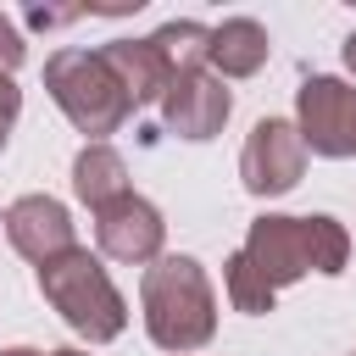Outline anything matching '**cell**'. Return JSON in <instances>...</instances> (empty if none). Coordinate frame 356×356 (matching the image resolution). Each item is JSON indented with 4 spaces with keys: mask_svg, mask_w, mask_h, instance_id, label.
I'll list each match as a JSON object with an SVG mask.
<instances>
[{
    "mask_svg": "<svg viewBox=\"0 0 356 356\" xmlns=\"http://www.w3.org/2000/svg\"><path fill=\"white\" fill-rule=\"evenodd\" d=\"M245 261L278 289L306 273H345L350 234L334 217H256L245 234Z\"/></svg>",
    "mask_w": 356,
    "mask_h": 356,
    "instance_id": "1",
    "label": "cell"
},
{
    "mask_svg": "<svg viewBox=\"0 0 356 356\" xmlns=\"http://www.w3.org/2000/svg\"><path fill=\"white\" fill-rule=\"evenodd\" d=\"M145 328L161 350H200L217 334V295L195 256H161L145 284Z\"/></svg>",
    "mask_w": 356,
    "mask_h": 356,
    "instance_id": "2",
    "label": "cell"
},
{
    "mask_svg": "<svg viewBox=\"0 0 356 356\" xmlns=\"http://www.w3.org/2000/svg\"><path fill=\"white\" fill-rule=\"evenodd\" d=\"M44 89L67 111V122L78 134H89V145H106V134H117L128 122V111H134L122 78L111 72V61L100 50H78V44L56 50L44 61Z\"/></svg>",
    "mask_w": 356,
    "mask_h": 356,
    "instance_id": "3",
    "label": "cell"
},
{
    "mask_svg": "<svg viewBox=\"0 0 356 356\" xmlns=\"http://www.w3.org/2000/svg\"><path fill=\"white\" fill-rule=\"evenodd\" d=\"M39 295L67 317L72 334H83L89 345H106L128 328V306L117 295V284L106 278L100 256H89L83 245H72L67 256L39 267Z\"/></svg>",
    "mask_w": 356,
    "mask_h": 356,
    "instance_id": "4",
    "label": "cell"
},
{
    "mask_svg": "<svg viewBox=\"0 0 356 356\" xmlns=\"http://www.w3.org/2000/svg\"><path fill=\"white\" fill-rule=\"evenodd\" d=\"M295 134L312 156H356V89L345 78L312 72L295 95Z\"/></svg>",
    "mask_w": 356,
    "mask_h": 356,
    "instance_id": "5",
    "label": "cell"
},
{
    "mask_svg": "<svg viewBox=\"0 0 356 356\" xmlns=\"http://www.w3.org/2000/svg\"><path fill=\"white\" fill-rule=\"evenodd\" d=\"M300 172H306V145H300L295 122L261 117V122L250 128L245 150H239V178H245V189L261 195V200H273V195H289V189L300 184Z\"/></svg>",
    "mask_w": 356,
    "mask_h": 356,
    "instance_id": "6",
    "label": "cell"
},
{
    "mask_svg": "<svg viewBox=\"0 0 356 356\" xmlns=\"http://www.w3.org/2000/svg\"><path fill=\"white\" fill-rule=\"evenodd\" d=\"M228 111H234V95H228V83H222L217 72H206V67L178 72V78L167 83V95H161V122H167V134H178V139H211V134L228 122Z\"/></svg>",
    "mask_w": 356,
    "mask_h": 356,
    "instance_id": "7",
    "label": "cell"
},
{
    "mask_svg": "<svg viewBox=\"0 0 356 356\" xmlns=\"http://www.w3.org/2000/svg\"><path fill=\"white\" fill-rule=\"evenodd\" d=\"M95 239L111 261H156L161 239H167V222L145 195L128 189V195H117L111 206L95 211Z\"/></svg>",
    "mask_w": 356,
    "mask_h": 356,
    "instance_id": "8",
    "label": "cell"
},
{
    "mask_svg": "<svg viewBox=\"0 0 356 356\" xmlns=\"http://www.w3.org/2000/svg\"><path fill=\"white\" fill-rule=\"evenodd\" d=\"M0 222H6V239L17 245V256H28L33 267H44V261H56V256H67L78 245L67 206L50 200V195H22Z\"/></svg>",
    "mask_w": 356,
    "mask_h": 356,
    "instance_id": "9",
    "label": "cell"
},
{
    "mask_svg": "<svg viewBox=\"0 0 356 356\" xmlns=\"http://www.w3.org/2000/svg\"><path fill=\"white\" fill-rule=\"evenodd\" d=\"M267 28L256 17H228L211 28V44H206V67L217 78H250L267 67Z\"/></svg>",
    "mask_w": 356,
    "mask_h": 356,
    "instance_id": "10",
    "label": "cell"
},
{
    "mask_svg": "<svg viewBox=\"0 0 356 356\" xmlns=\"http://www.w3.org/2000/svg\"><path fill=\"white\" fill-rule=\"evenodd\" d=\"M100 56L111 61V72L122 78V89H128L134 106L161 100L167 83H172V67L161 61V50H156L150 39H111V44H100Z\"/></svg>",
    "mask_w": 356,
    "mask_h": 356,
    "instance_id": "11",
    "label": "cell"
},
{
    "mask_svg": "<svg viewBox=\"0 0 356 356\" xmlns=\"http://www.w3.org/2000/svg\"><path fill=\"white\" fill-rule=\"evenodd\" d=\"M72 189L83 206H111L117 195H128V161L111 150V145H83L78 161H72Z\"/></svg>",
    "mask_w": 356,
    "mask_h": 356,
    "instance_id": "12",
    "label": "cell"
},
{
    "mask_svg": "<svg viewBox=\"0 0 356 356\" xmlns=\"http://www.w3.org/2000/svg\"><path fill=\"white\" fill-rule=\"evenodd\" d=\"M150 44L161 50V61H167V67H172V78H178V72H195V67H206L211 28H200V22H189V17H178V22H161V28L150 33Z\"/></svg>",
    "mask_w": 356,
    "mask_h": 356,
    "instance_id": "13",
    "label": "cell"
},
{
    "mask_svg": "<svg viewBox=\"0 0 356 356\" xmlns=\"http://www.w3.org/2000/svg\"><path fill=\"white\" fill-rule=\"evenodd\" d=\"M222 278H228V300H234L239 312H250V317L273 312L278 289H273V284H267V278H261V273L245 261V250H234V256H228V273H222Z\"/></svg>",
    "mask_w": 356,
    "mask_h": 356,
    "instance_id": "14",
    "label": "cell"
},
{
    "mask_svg": "<svg viewBox=\"0 0 356 356\" xmlns=\"http://www.w3.org/2000/svg\"><path fill=\"white\" fill-rule=\"evenodd\" d=\"M22 56H28V44H22V33H17V22L0 11V72L11 78L17 67H22Z\"/></svg>",
    "mask_w": 356,
    "mask_h": 356,
    "instance_id": "15",
    "label": "cell"
},
{
    "mask_svg": "<svg viewBox=\"0 0 356 356\" xmlns=\"http://www.w3.org/2000/svg\"><path fill=\"white\" fill-rule=\"evenodd\" d=\"M17 111H22V89L0 72V150H6V139H11V122H17Z\"/></svg>",
    "mask_w": 356,
    "mask_h": 356,
    "instance_id": "16",
    "label": "cell"
},
{
    "mask_svg": "<svg viewBox=\"0 0 356 356\" xmlns=\"http://www.w3.org/2000/svg\"><path fill=\"white\" fill-rule=\"evenodd\" d=\"M72 17H83V6H28V22L33 28H61Z\"/></svg>",
    "mask_w": 356,
    "mask_h": 356,
    "instance_id": "17",
    "label": "cell"
},
{
    "mask_svg": "<svg viewBox=\"0 0 356 356\" xmlns=\"http://www.w3.org/2000/svg\"><path fill=\"white\" fill-rule=\"evenodd\" d=\"M345 67H350V72H356V33H350V39H345Z\"/></svg>",
    "mask_w": 356,
    "mask_h": 356,
    "instance_id": "18",
    "label": "cell"
},
{
    "mask_svg": "<svg viewBox=\"0 0 356 356\" xmlns=\"http://www.w3.org/2000/svg\"><path fill=\"white\" fill-rule=\"evenodd\" d=\"M0 356H44V350H33V345H11V350H0Z\"/></svg>",
    "mask_w": 356,
    "mask_h": 356,
    "instance_id": "19",
    "label": "cell"
},
{
    "mask_svg": "<svg viewBox=\"0 0 356 356\" xmlns=\"http://www.w3.org/2000/svg\"><path fill=\"white\" fill-rule=\"evenodd\" d=\"M44 356H89V350H44Z\"/></svg>",
    "mask_w": 356,
    "mask_h": 356,
    "instance_id": "20",
    "label": "cell"
}]
</instances>
